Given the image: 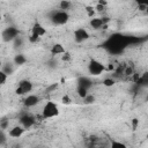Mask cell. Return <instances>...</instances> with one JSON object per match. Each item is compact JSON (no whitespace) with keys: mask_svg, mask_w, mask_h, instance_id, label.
Returning a JSON list of instances; mask_svg holds the SVG:
<instances>
[{"mask_svg":"<svg viewBox=\"0 0 148 148\" xmlns=\"http://www.w3.org/2000/svg\"><path fill=\"white\" fill-rule=\"evenodd\" d=\"M42 117L44 119H52V118H56L60 111H59V106L56 102L53 101H46L44 104H43V108H42Z\"/></svg>","mask_w":148,"mask_h":148,"instance_id":"obj_1","label":"cell"},{"mask_svg":"<svg viewBox=\"0 0 148 148\" xmlns=\"http://www.w3.org/2000/svg\"><path fill=\"white\" fill-rule=\"evenodd\" d=\"M87 71L90 75L92 76H98L101 74H103L105 71H106V67L105 65L98 60V59H95V58H91L88 64H87Z\"/></svg>","mask_w":148,"mask_h":148,"instance_id":"obj_2","label":"cell"},{"mask_svg":"<svg viewBox=\"0 0 148 148\" xmlns=\"http://www.w3.org/2000/svg\"><path fill=\"white\" fill-rule=\"evenodd\" d=\"M69 20V14L68 12L66 10H61V9H58L56 10L52 16H51V21L54 25H64L68 22Z\"/></svg>","mask_w":148,"mask_h":148,"instance_id":"obj_3","label":"cell"},{"mask_svg":"<svg viewBox=\"0 0 148 148\" xmlns=\"http://www.w3.org/2000/svg\"><path fill=\"white\" fill-rule=\"evenodd\" d=\"M45 34H46V28L42 23L36 22L31 28V32H30V38L29 39L31 42H37L43 36H45Z\"/></svg>","mask_w":148,"mask_h":148,"instance_id":"obj_4","label":"cell"},{"mask_svg":"<svg viewBox=\"0 0 148 148\" xmlns=\"http://www.w3.org/2000/svg\"><path fill=\"white\" fill-rule=\"evenodd\" d=\"M32 88H34V86H32L31 81H29V80H21L18 82L17 87H16L15 92L17 95H21V96H27V95H29L32 91Z\"/></svg>","mask_w":148,"mask_h":148,"instance_id":"obj_5","label":"cell"},{"mask_svg":"<svg viewBox=\"0 0 148 148\" xmlns=\"http://www.w3.org/2000/svg\"><path fill=\"white\" fill-rule=\"evenodd\" d=\"M73 38H74L75 43L81 44V43H84L86 40H88L90 38V34L86 28H77L73 32Z\"/></svg>","mask_w":148,"mask_h":148,"instance_id":"obj_6","label":"cell"},{"mask_svg":"<svg viewBox=\"0 0 148 148\" xmlns=\"http://www.w3.org/2000/svg\"><path fill=\"white\" fill-rule=\"evenodd\" d=\"M18 37V30L14 27H8L2 31V39L5 42H14Z\"/></svg>","mask_w":148,"mask_h":148,"instance_id":"obj_7","label":"cell"},{"mask_svg":"<svg viewBox=\"0 0 148 148\" xmlns=\"http://www.w3.org/2000/svg\"><path fill=\"white\" fill-rule=\"evenodd\" d=\"M25 130H27V128H25L23 125H21V124L14 125L13 127L8 128V136H10V138H13V139H18V138H21V136L24 134Z\"/></svg>","mask_w":148,"mask_h":148,"instance_id":"obj_8","label":"cell"},{"mask_svg":"<svg viewBox=\"0 0 148 148\" xmlns=\"http://www.w3.org/2000/svg\"><path fill=\"white\" fill-rule=\"evenodd\" d=\"M40 102V98L38 95H35V94H29L27 96H24V99H23V104L25 108H35L38 103Z\"/></svg>","mask_w":148,"mask_h":148,"instance_id":"obj_9","label":"cell"},{"mask_svg":"<svg viewBox=\"0 0 148 148\" xmlns=\"http://www.w3.org/2000/svg\"><path fill=\"white\" fill-rule=\"evenodd\" d=\"M105 20L104 17H91L89 21V25L91 29L97 30V29H102L105 25Z\"/></svg>","mask_w":148,"mask_h":148,"instance_id":"obj_10","label":"cell"},{"mask_svg":"<svg viewBox=\"0 0 148 148\" xmlns=\"http://www.w3.org/2000/svg\"><path fill=\"white\" fill-rule=\"evenodd\" d=\"M50 52H51L52 56H60V57H61V56H62L64 53H66L67 51H66V49H65V46H64L62 44L56 43V44H53V45L51 46Z\"/></svg>","mask_w":148,"mask_h":148,"instance_id":"obj_11","label":"cell"},{"mask_svg":"<svg viewBox=\"0 0 148 148\" xmlns=\"http://www.w3.org/2000/svg\"><path fill=\"white\" fill-rule=\"evenodd\" d=\"M34 123H35V119H34L30 114H25V116H23V117L20 119V124H21V125H23L25 128L30 127Z\"/></svg>","mask_w":148,"mask_h":148,"instance_id":"obj_12","label":"cell"},{"mask_svg":"<svg viewBox=\"0 0 148 148\" xmlns=\"http://www.w3.org/2000/svg\"><path fill=\"white\" fill-rule=\"evenodd\" d=\"M109 148H128L127 145L120 140H111Z\"/></svg>","mask_w":148,"mask_h":148,"instance_id":"obj_13","label":"cell"},{"mask_svg":"<svg viewBox=\"0 0 148 148\" xmlns=\"http://www.w3.org/2000/svg\"><path fill=\"white\" fill-rule=\"evenodd\" d=\"M27 61V58L23 56V54H16L13 59V62L14 65H17V66H21V65H24Z\"/></svg>","mask_w":148,"mask_h":148,"instance_id":"obj_14","label":"cell"},{"mask_svg":"<svg viewBox=\"0 0 148 148\" xmlns=\"http://www.w3.org/2000/svg\"><path fill=\"white\" fill-rule=\"evenodd\" d=\"M1 71H2V72H5L8 76H9V75H12V73L14 72V62H12V64H9V62H8V64L3 65V66H2V68H1Z\"/></svg>","mask_w":148,"mask_h":148,"instance_id":"obj_15","label":"cell"},{"mask_svg":"<svg viewBox=\"0 0 148 148\" xmlns=\"http://www.w3.org/2000/svg\"><path fill=\"white\" fill-rule=\"evenodd\" d=\"M77 95H79L82 99L86 98V97L89 95V92H88V88H84V87L79 86V88H77Z\"/></svg>","mask_w":148,"mask_h":148,"instance_id":"obj_16","label":"cell"},{"mask_svg":"<svg viewBox=\"0 0 148 148\" xmlns=\"http://www.w3.org/2000/svg\"><path fill=\"white\" fill-rule=\"evenodd\" d=\"M71 6H72V2L67 1V0H64V1L59 2V9H61V10H66L67 12V9H69Z\"/></svg>","mask_w":148,"mask_h":148,"instance_id":"obj_17","label":"cell"},{"mask_svg":"<svg viewBox=\"0 0 148 148\" xmlns=\"http://www.w3.org/2000/svg\"><path fill=\"white\" fill-rule=\"evenodd\" d=\"M123 74L125 76H132L134 74V69L132 66H124L123 67Z\"/></svg>","mask_w":148,"mask_h":148,"instance_id":"obj_18","label":"cell"},{"mask_svg":"<svg viewBox=\"0 0 148 148\" xmlns=\"http://www.w3.org/2000/svg\"><path fill=\"white\" fill-rule=\"evenodd\" d=\"M114 83H116V82H114V79H113V77H105V79L103 80V84H104L105 87H112Z\"/></svg>","mask_w":148,"mask_h":148,"instance_id":"obj_19","label":"cell"},{"mask_svg":"<svg viewBox=\"0 0 148 148\" xmlns=\"http://www.w3.org/2000/svg\"><path fill=\"white\" fill-rule=\"evenodd\" d=\"M8 75L5 73V72H2V71H0V84L1 86H3V84H6V82H7V80H8Z\"/></svg>","mask_w":148,"mask_h":148,"instance_id":"obj_20","label":"cell"},{"mask_svg":"<svg viewBox=\"0 0 148 148\" xmlns=\"http://www.w3.org/2000/svg\"><path fill=\"white\" fill-rule=\"evenodd\" d=\"M83 101H84V103H87V104H89V103H92L94 101H95V97L92 96V95H88L86 98H83Z\"/></svg>","mask_w":148,"mask_h":148,"instance_id":"obj_21","label":"cell"},{"mask_svg":"<svg viewBox=\"0 0 148 148\" xmlns=\"http://www.w3.org/2000/svg\"><path fill=\"white\" fill-rule=\"evenodd\" d=\"M61 101H62V103H64V104H71L72 98L69 97V95H65V96L61 98Z\"/></svg>","mask_w":148,"mask_h":148,"instance_id":"obj_22","label":"cell"},{"mask_svg":"<svg viewBox=\"0 0 148 148\" xmlns=\"http://www.w3.org/2000/svg\"><path fill=\"white\" fill-rule=\"evenodd\" d=\"M61 59H62L64 61H67V60H69V59H71V56H69V53H68V52L64 53V54L61 56Z\"/></svg>","mask_w":148,"mask_h":148,"instance_id":"obj_23","label":"cell"},{"mask_svg":"<svg viewBox=\"0 0 148 148\" xmlns=\"http://www.w3.org/2000/svg\"><path fill=\"white\" fill-rule=\"evenodd\" d=\"M132 123H133V130H135L136 124H138V119H133V120H132Z\"/></svg>","mask_w":148,"mask_h":148,"instance_id":"obj_24","label":"cell"},{"mask_svg":"<svg viewBox=\"0 0 148 148\" xmlns=\"http://www.w3.org/2000/svg\"><path fill=\"white\" fill-rule=\"evenodd\" d=\"M89 148H104V147H101V146H92V147H89Z\"/></svg>","mask_w":148,"mask_h":148,"instance_id":"obj_25","label":"cell"}]
</instances>
